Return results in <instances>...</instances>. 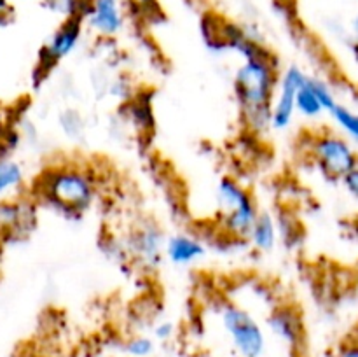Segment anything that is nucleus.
Segmentation results:
<instances>
[{
  "label": "nucleus",
  "instance_id": "obj_1",
  "mask_svg": "<svg viewBox=\"0 0 358 357\" xmlns=\"http://www.w3.org/2000/svg\"><path fill=\"white\" fill-rule=\"evenodd\" d=\"M278 76V63L268 48L243 58L234 70V94L241 121L254 135L271 130V104Z\"/></svg>",
  "mask_w": 358,
  "mask_h": 357
},
{
  "label": "nucleus",
  "instance_id": "obj_2",
  "mask_svg": "<svg viewBox=\"0 0 358 357\" xmlns=\"http://www.w3.org/2000/svg\"><path fill=\"white\" fill-rule=\"evenodd\" d=\"M38 202L65 219H83L100 200L96 174L83 163H56L45 168L35 184Z\"/></svg>",
  "mask_w": 358,
  "mask_h": 357
},
{
  "label": "nucleus",
  "instance_id": "obj_3",
  "mask_svg": "<svg viewBox=\"0 0 358 357\" xmlns=\"http://www.w3.org/2000/svg\"><path fill=\"white\" fill-rule=\"evenodd\" d=\"M213 317L220 331L229 342L236 357H266L269 350V336L264 322L240 301L233 298H219L213 303Z\"/></svg>",
  "mask_w": 358,
  "mask_h": 357
},
{
  "label": "nucleus",
  "instance_id": "obj_4",
  "mask_svg": "<svg viewBox=\"0 0 358 357\" xmlns=\"http://www.w3.org/2000/svg\"><path fill=\"white\" fill-rule=\"evenodd\" d=\"M306 158L322 177L341 184L343 178L358 167V147L343 133L322 128L306 139Z\"/></svg>",
  "mask_w": 358,
  "mask_h": 357
},
{
  "label": "nucleus",
  "instance_id": "obj_5",
  "mask_svg": "<svg viewBox=\"0 0 358 357\" xmlns=\"http://www.w3.org/2000/svg\"><path fill=\"white\" fill-rule=\"evenodd\" d=\"M166 238L164 230L156 220H138L122 240L126 261L135 265L142 272L154 273L166 259L164 255Z\"/></svg>",
  "mask_w": 358,
  "mask_h": 357
},
{
  "label": "nucleus",
  "instance_id": "obj_6",
  "mask_svg": "<svg viewBox=\"0 0 358 357\" xmlns=\"http://www.w3.org/2000/svg\"><path fill=\"white\" fill-rule=\"evenodd\" d=\"M308 72L296 63H290L280 70L278 84L271 104V130L285 132L297 118V93L306 79Z\"/></svg>",
  "mask_w": 358,
  "mask_h": 357
},
{
  "label": "nucleus",
  "instance_id": "obj_7",
  "mask_svg": "<svg viewBox=\"0 0 358 357\" xmlns=\"http://www.w3.org/2000/svg\"><path fill=\"white\" fill-rule=\"evenodd\" d=\"M264 326L269 336L289 352L297 354L306 343V326L301 312L294 304H275L268 310Z\"/></svg>",
  "mask_w": 358,
  "mask_h": 357
},
{
  "label": "nucleus",
  "instance_id": "obj_8",
  "mask_svg": "<svg viewBox=\"0 0 358 357\" xmlns=\"http://www.w3.org/2000/svg\"><path fill=\"white\" fill-rule=\"evenodd\" d=\"M128 23L126 0H90L84 24L98 38L112 41L124 31Z\"/></svg>",
  "mask_w": 358,
  "mask_h": 357
},
{
  "label": "nucleus",
  "instance_id": "obj_9",
  "mask_svg": "<svg viewBox=\"0 0 358 357\" xmlns=\"http://www.w3.org/2000/svg\"><path fill=\"white\" fill-rule=\"evenodd\" d=\"M338 104V93L334 88L322 77L308 74L297 93V115L311 122L318 121L331 114Z\"/></svg>",
  "mask_w": 358,
  "mask_h": 357
},
{
  "label": "nucleus",
  "instance_id": "obj_10",
  "mask_svg": "<svg viewBox=\"0 0 358 357\" xmlns=\"http://www.w3.org/2000/svg\"><path fill=\"white\" fill-rule=\"evenodd\" d=\"M37 223V203L27 196L0 200V240L27 237Z\"/></svg>",
  "mask_w": 358,
  "mask_h": 357
},
{
  "label": "nucleus",
  "instance_id": "obj_11",
  "mask_svg": "<svg viewBox=\"0 0 358 357\" xmlns=\"http://www.w3.org/2000/svg\"><path fill=\"white\" fill-rule=\"evenodd\" d=\"M84 20H65L49 35L42 49V63L48 66L56 65L72 56L83 41Z\"/></svg>",
  "mask_w": 358,
  "mask_h": 357
},
{
  "label": "nucleus",
  "instance_id": "obj_12",
  "mask_svg": "<svg viewBox=\"0 0 358 357\" xmlns=\"http://www.w3.org/2000/svg\"><path fill=\"white\" fill-rule=\"evenodd\" d=\"M206 254H208V245L199 234L178 231L166 238L164 255L173 266L187 268V266L198 265L205 259Z\"/></svg>",
  "mask_w": 358,
  "mask_h": 357
},
{
  "label": "nucleus",
  "instance_id": "obj_13",
  "mask_svg": "<svg viewBox=\"0 0 358 357\" xmlns=\"http://www.w3.org/2000/svg\"><path fill=\"white\" fill-rule=\"evenodd\" d=\"M280 241L282 238H280L278 217L269 210H261L252 226L247 244L259 254H269L275 251Z\"/></svg>",
  "mask_w": 358,
  "mask_h": 357
},
{
  "label": "nucleus",
  "instance_id": "obj_14",
  "mask_svg": "<svg viewBox=\"0 0 358 357\" xmlns=\"http://www.w3.org/2000/svg\"><path fill=\"white\" fill-rule=\"evenodd\" d=\"M27 182V174L20 161L0 154V200L17 196Z\"/></svg>",
  "mask_w": 358,
  "mask_h": 357
},
{
  "label": "nucleus",
  "instance_id": "obj_15",
  "mask_svg": "<svg viewBox=\"0 0 358 357\" xmlns=\"http://www.w3.org/2000/svg\"><path fill=\"white\" fill-rule=\"evenodd\" d=\"M332 126L358 147V111L339 102L329 114Z\"/></svg>",
  "mask_w": 358,
  "mask_h": 357
},
{
  "label": "nucleus",
  "instance_id": "obj_16",
  "mask_svg": "<svg viewBox=\"0 0 358 357\" xmlns=\"http://www.w3.org/2000/svg\"><path fill=\"white\" fill-rule=\"evenodd\" d=\"M156 349L157 342L152 335H143V332H133L119 345V350L124 357H152Z\"/></svg>",
  "mask_w": 358,
  "mask_h": 357
},
{
  "label": "nucleus",
  "instance_id": "obj_17",
  "mask_svg": "<svg viewBox=\"0 0 358 357\" xmlns=\"http://www.w3.org/2000/svg\"><path fill=\"white\" fill-rule=\"evenodd\" d=\"M90 0H42V7L65 20H84Z\"/></svg>",
  "mask_w": 358,
  "mask_h": 357
},
{
  "label": "nucleus",
  "instance_id": "obj_18",
  "mask_svg": "<svg viewBox=\"0 0 358 357\" xmlns=\"http://www.w3.org/2000/svg\"><path fill=\"white\" fill-rule=\"evenodd\" d=\"M58 126L69 140H80L86 133V119L77 108H65L58 115Z\"/></svg>",
  "mask_w": 358,
  "mask_h": 357
},
{
  "label": "nucleus",
  "instance_id": "obj_19",
  "mask_svg": "<svg viewBox=\"0 0 358 357\" xmlns=\"http://www.w3.org/2000/svg\"><path fill=\"white\" fill-rule=\"evenodd\" d=\"M278 217V226H280V238H282V241H287V240H296V238H299V224H297V220L294 219L292 216H276Z\"/></svg>",
  "mask_w": 358,
  "mask_h": 357
},
{
  "label": "nucleus",
  "instance_id": "obj_20",
  "mask_svg": "<svg viewBox=\"0 0 358 357\" xmlns=\"http://www.w3.org/2000/svg\"><path fill=\"white\" fill-rule=\"evenodd\" d=\"M150 335H152V338L157 343H166L175 338V335H177V326L171 321H159L152 326V332Z\"/></svg>",
  "mask_w": 358,
  "mask_h": 357
},
{
  "label": "nucleus",
  "instance_id": "obj_21",
  "mask_svg": "<svg viewBox=\"0 0 358 357\" xmlns=\"http://www.w3.org/2000/svg\"><path fill=\"white\" fill-rule=\"evenodd\" d=\"M341 186L345 188L346 195H348L353 202L358 203V167L355 168V170L350 172L345 178H343Z\"/></svg>",
  "mask_w": 358,
  "mask_h": 357
},
{
  "label": "nucleus",
  "instance_id": "obj_22",
  "mask_svg": "<svg viewBox=\"0 0 358 357\" xmlns=\"http://www.w3.org/2000/svg\"><path fill=\"white\" fill-rule=\"evenodd\" d=\"M334 357H358V342L353 338H346L336 346Z\"/></svg>",
  "mask_w": 358,
  "mask_h": 357
},
{
  "label": "nucleus",
  "instance_id": "obj_23",
  "mask_svg": "<svg viewBox=\"0 0 358 357\" xmlns=\"http://www.w3.org/2000/svg\"><path fill=\"white\" fill-rule=\"evenodd\" d=\"M350 35L355 42H358V10L355 13V16L352 18V23H350Z\"/></svg>",
  "mask_w": 358,
  "mask_h": 357
},
{
  "label": "nucleus",
  "instance_id": "obj_24",
  "mask_svg": "<svg viewBox=\"0 0 358 357\" xmlns=\"http://www.w3.org/2000/svg\"><path fill=\"white\" fill-rule=\"evenodd\" d=\"M350 230H352V234L355 237V240L358 241V216L353 217L352 224H350Z\"/></svg>",
  "mask_w": 358,
  "mask_h": 357
},
{
  "label": "nucleus",
  "instance_id": "obj_25",
  "mask_svg": "<svg viewBox=\"0 0 358 357\" xmlns=\"http://www.w3.org/2000/svg\"><path fill=\"white\" fill-rule=\"evenodd\" d=\"M350 338H353L355 342H358V324L355 326V328H353V331L350 332Z\"/></svg>",
  "mask_w": 358,
  "mask_h": 357
},
{
  "label": "nucleus",
  "instance_id": "obj_26",
  "mask_svg": "<svg viewBox=\"0 0 358 357\" xmlns=\"http://www.w3.org/2000/svg\"><path fill=\"white\" fill-rule=\"evenodd\" d=\"M2 254H3V241L0 240V262H2Z\"/></svg>",
  "mask_w": 358,
  "mask_h": 357
}]
</instances>
